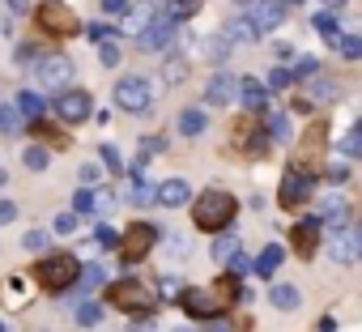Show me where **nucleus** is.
I'll return each mask as SVG.
<instances>
[{
	"instance_id": "nucleus-1",
	"label": "nucleus",
	"mask_w": 362,
	"mask_h": 332,
	"mask_svg": "<svg viewBox=\"0 0 362 332\" xmlns=\"http://www.w3.org/2000/svg\"><path fill=\"white\" fill-rule=\"evenodd\" d=\"M235 213H239V205H235V196L226 188H205L197 196V205H192V226L218 235V230H226L235 222Z\"/></svg>"
},
{
	"instance_id": "nucleus-2",
	"label": "nucleus",
	"mask_w": 362,
	"mask_h": 332,
	"mask_svg": "<svg viewBox=\"0 0 362 332\" xmlns=\"http://www.w3.org/2000/svg\"><path fill=\"white\" fill-rule=\"evenodd\" d=\"M35 277H39V285H43L47 294H64V290H73V285L81 281V260L69 256V251H47V256L35 264Z\"/></svg>"
},
{
	"instance_id": "nucleus-3",
	"label": "nucleus",
	"mask_w": 362,
	"mask_h": 332,
	"mask_svg": "<svg viewBox=\"0 0 362 332\" xmlns=\"http://www.w3.org/2000/svg\"><path fill=\"white\" fill-rule=\"evenodd\" d=\"M35 22H39V30L52 35V39H73V35H81V18L64 5V0H43V5H35Z\"/></svg>"
},
{
	"instance_id": "nucleus-4",
	"label": "nucleus",
	"mask_w": 362,
	"mask_h": 332,
	"mask_svg": "<svg viewBox=\"0 0 362 332\" xmlns=\"http://www.w3.org/2000/svg\"><path fill=\"white\" fill-rule=\"evenodd\" d=\"M153 302H158V294L149 285H141V281H115V285H107V307H115L124 315H149Z\"/></svg>"
},
{
	"instance_id": "nucleus-5",
	"label": "nucleus",
	"mask_w": 362,
	"mask_h": 332,
	"mask_svg": "<svg viewBox=\"0 0 362 332\" xmlns=\"http://www.w3.org/2000/svg\"><path fill=\"white\" fill-rule=\"evenodd\" d=\"M162 235H158V226H149V222H132V226H124V235H119V264H141V260H149V251H153V243H158Z\"/></svg>"
},
{
	"instance_id": "nucleus-6",
	"label": "nucleus",
	"mask_w": 362,
	"mask_h": 332,
	"mask_svg": "<svg viewBox=\"0 0 362 332\" xmlns=\"http://www.w3.org/2000/svg\"><path fill=\"white\" fill-rule=\"evenodd\" d=\"M320 145H328V124H307V132H303V141H298V149H294V171H303V175H311V179L324 171Z\"/></svg>"
},
{
	"instance_id": "nucleus-7",
	"label": "nucleus",
	"mask_w": 362,
	"mask_h": 332,
	"mask_svg": "<svg viewBox=\"0 0 362 332\" xmlns=\"http://www.w3.org/2000/svg\"><path fill=\"white\" fill-rule=\"evenodd\" d=\"M179 22H184V18H179L175 9H158V13H153V22L136 35L141 52H166V47L175 43V35H179Z\"/></svg>"
},
{
	"instance_id": "nucleus-8",
	"label": "nucleus",
	"mask_w": 362,
	"mask_h": 332,
	"mask_svg": "<svg viewBox=\"0 0 362 332\" xmlns=\"http://www.w3.org/2000/svg\"><path fill=\"white\" fill-rule=\"evenodd\" d=\"M111 98H115V107H119V111H132V115H141V111H149V107H153V85H149L145 77L128 73V77H119V81H115Z\"/></svg>"
},
{
	"instance_id": "nucleus-9",
	"label": "nucleus",
	"mask_w": 362,
	"mask_h": 332,
	"mask_svg": "<svg viewBox=\"0 0 362 332\" xmlns=\"http://www.w3.org/2000/svg\"><path fill=\"white\" fill-rule=\"evenodd\" d=\"M35 81L43 90H69L73 85V60L64 52H43L35 60Z\"/></svg>"
},
{
	"instance_id": "nucleus-10",
	"label": "nucleus",
	"mask_w": 362,
	"mask_h": 332,
	"mask_svg": "<svg viewBox=\"0 0 362 332\" xmlns=\"http://www.w3.org/2000/svg\"><path fill=\"white\" fill-rule=\"evenodd\" d=\"M179 307H184L192 319H218L230 302H226L218 290H197V285H188L184 294H179Z\"/></svg>"
},
{
	"instance_id": "nucleus-11",
	"label": "nucleus",
	"mask_w": 362,
	"mask_h": 332,
	"mask_svg": "<svg viewBox=\"0 0 362 332\" xmlns=\"http://www.w3.org/2000/svg\"><path fill=\"white\" fill-rule=\"evenodd\" d=\"M52 111H56L60 124H86L94 115V98H90V90H60Z\"/></svg>"
},
{
	"instance_id": "nucleus-12",
	"label": "nucleus",
	"mask_w": 362,
	"mask_h": 332,
	"mask_svg": "<svg viewBox=\"0 0 362 332\" xmlns=\"http://www.w3.org/2000/svg\"><path fill=\"white\" fill-rule=\"evenodd\" d=\"M311 188H315V179L290 166L286 179H281V192H277V205H281V209H298V205H307V201H311Z\"/></svg>"
},
{
	"instance_id": "nucleus-13",
	"label": "nucleus",
	"mask_w": 362,
	"mask_h": 332,
	"mask_svg": "<svg viewBox=\"0 0 362 332\" xmlns=\"http://www.w3.org/2000/svg\"><path fill=\"white\" fill-rule=\"evenodd\" d=\"M73 209L77 213H98L107 218L115 209V192L111 188H98V184H81V192H73Z\"/></svg>"
},
{
	"instance_id": "nucleus-14",
	"label": "nucleus",
	"mask_w": 362,
	"mask_h": 332,
	"mask_svg": "<svg viewBox=\"0 0 362 332\" xmlns=\"http://www.w3.org/2000/svg\"><path fill=\"white\" fill-rule=\"evenodd\" d=\"M247 5H252V9H247V18H252L264 35H269V30H277V26L286 22V5H281V0H247Z\"/></svg>"
},
{
	"instance_id": "nucleus-15",
	"label": "nucleus",
	"mask_w": 362,
	"mask_h": 332,
	"mask_svg": "<svg viewBox=\"0 0 362 332\" xmlns=\"http://www.w3.org/2000/svg\"><path fill=\"white\" fill-rule=\"evenodd\" d=\"M324 226H328V235H332V230H349V226H354L349 201H345L341 192H324Z\"/></svg>"
},
{
	"instance_id": "nucleus-16",
	"label": "nucleus",
	"mask_w": 362,
	"mask_h": 332,
	"mask_svg": "<svg viewBox=\"0 0 362 332\" xmlns=\"http://www.w3.org/2000/svg\"><path fill=\"white\" fill-rule=\"evenodd\" d=\"M320 235H324V226H320L315 218H307V222L290 226V243H294V251H298L303 260H311V256H315V247H320Z\"/></svg>"
},
{
	"instance_id": "nucleus-17",
	"label": "nucleus",
	"mask_w": 362,
	"mask_h": 332,
	"mask_svg": "<svg viewBox=\"0 0 362 332\" xmlns=\"http://www.w3.org/2000/svg\"><path fill=\"white\" fill-rule=\"evenodd\" d=\"M328 260H332V264H354V260H358L354 226H349V230H332V235H328Z\"/></svg>"
},
{
	"instance_id": "nucleus-18",
	"label": "nucleus",
	"mask_w": 362,
	"mask_h": 332,
	"mask_svg": "<svg viewBox=\"0 0 362 332\" xmlns=\"http://www.w3.org/2000/svg\"><path fill=\"white\" fill-rule=\"evenodd\" d=\"M235 98H239V81H235L230 73H218V77L205 85V102H209V107H230Z\"/></svg>"
},
{
	"instance_id": "nucleus-19",
	"label": "nucleus",
	"mask_w": 362,
	"mask_h": 332,
	"mask_svg": "<svg viewBox=\"0 0 362 332\" xmlns=\"http://www.w3.org/2000/svg\"><path fill=\"white\" fill-rule=\"evenodd\" d=\"M222 35H226V39H230L235 47H239V43H247V47H256L264 30H260V26H256V22H252V18L243 13V18H230V22L222 26Z\"/></svg>"
},
{
	"instance_id": "nucleus-20",
	"label": "nucleus",
	"mask_w": 362,
	"mask_h": 332,
	"mask_svg": "<svg viewBox=\"0 0 362 332\" xmlns=\"http://www.w3.org/2000/svg\"><path fill=\"white\" fill-rule=\"evenodd\" d=\"M188 192H192V188H188L184 179H162V184H158V205H162V209H184V205H188Z\"/></svg>"
},
{
	"instance_id": "nucleus-21",
	"label": "nucleus",
	"mask_w": 362,
	"mask_h": 332,
	"mask_svg": "<svg viewBox=\"0 0 362 332\" xmlns=\"http://www.w3.org/2000/svg\"><path fill=\"white\" fill-rule=\"evenodd\" d=\"M239 102L256 115V111H264L269 107V90H264V81H256V77H243L239 81Z\"/></svg>"
},
{
	"instance_id": "nucleus-22",
	"label": "nucleus",
	"mask_w": 362,
	"mask_h": 332,
	"mask_svg": "<svg viewBox=\"0 0 362 332\" xmlns=\"http://www.w3.org/2000/svg\"><path fill=\"white\" fill-rule=\"evenodd\" d=\"M269 302H273L277 311H298V307H303V290H298V285H273V290H269Z\"/></svg>"
},
{
	"instance_id": "nucleus-23",
	"label": "nucleus",
	"mask_w": 362,
	"mask_h": 332,
	"mask_svg": "<svg viewBox=\"0 0 362 332\" xmlns=\"http://www.w3.org/2000/svg\"><path fill=\"white\" fill-rule=\"evenodd\" d=\"M149 22H153V5H141V9H128V18H119V30L136 39V35H141Z\"/></svg>"
},
{
	"instance_id": "nucleus-24",
	"label": "nucleus",
	"mask_w": 362,
	"mask_h": 332,
	"mask_svg": "<svg viewBox=\"0 0 362 332\" xmlns=\"http://www.w3.org/2000/svg\"><path fill=\"white\" fill-rule=\"evenodd\" d=\"M205 128H209V119H205L201 107H184V111H179V132H184V136H201Z\"/></svg>"
},
{
	"instance_id": "nucleus-25",
	"label": "nucleus",
	"mask_w": 362,
	"mask_h": 332,
	"mask_svg": "<svg viewBox=\"0 0 362 332\" xmlns=\"http://www.w3.org/2000/svg\"><path fill=\"white\" fill-rule=\"evenodd\" d=\"M230 47H235V43H230L226 35H209V39L201 43V56H205L209 64H222V60L230 56Z\"/></svg>"
},
{
	"instance_id": "nucleus-26",
	"label": "nucleus",
	"mask_w": 362,
	"mask_h": 332,
	"mask_svg": "<svg viewBox=\"0 0 362 332\" xmlns=\"http://www.w3.org/2000/svg\"><path fill=\"white\" fill-rule=\"evenodd\" d=\"M281 260H286V251H281L277 243H269V247L256 256V277H273V273L281 268Z\"/></svg>"
},
{
	"instance_id": "nucleus-27",
	"label": "nucleus",
	"mask_w": 362,
	"mask_h": 332,
	"mask_svg": "<svg viewBox=\"0 0 362 332\" xmlns=\"http://www.w3.org/2000/svg\"><path fill=\"white\" fill-rule=\"evenodd\" d=\"M162 81H166V85H184V81H188V56H166Z\"/></svg>"
},
{
	"instance_id": "nucleus-28",
	"label": "nucleus",
	"mask_w": 362,
	"mask_h": 332,
	"mask_svg": "<svg viewBox=\"0 0 362 332\" xmlns=\"http://www.w3.org/2000/svg\"><path fill=\"white\" fill-rule=\"evenodd\" d=\"M209 256H214V260H218V264L226 268V264H230V260L239 256V239H235V235H222V230H218V239H214V251H209Z\"/></svg>"
},
{
	"instance_id": "nucleus-29",
	"label": "nucleus",
	"mask_w": 362,
	"mask_h": 332,
	"mask_svg": "<svg viewBox=\"0 0 362 332\" xmlns=\"http://www.w3.org/2000/svg\"><path fill=\"white\" fill-rule=\"evenodd\" d=\"M311 26H315V35H324L328 43L341 39V26H337V13H332V9H320V13L311 18Z\"/></svg>"
},
{
	"instance_id": "nucleus-30",
	"label": "nucleus",
	"mask_w": 362,
	"mask_h": 332,
	"mask_svg": "<svg viewBox=\"0 0 362 332\" xmlns=\"http://www.w3.org/2000/svg\"><path fill=\"white\" fill-rule=\"evenodd\" d=\"M337 98H341V81H332V77L311 81V102H337Z\"/></svg>"
},
{
	"instance_id": "nucleus-31",
	"label": "nucleus",
	"mask_w": 362,
	"mask_h": 332,
	"mask_svg": "<svg viewBox=\"0 0 362 332\" xmlns=\"http://www.w3.org/2000/svg\"><path fill=\"white\" fill-rule=\"evenodd\" d=\"M30 124H26V115L18 111V107H0V132L5 136H18V132H26Z\"/></svg>"
},
{
	"instance_id": "nucleus-32",
	"label": "nucleus",
	"mask_w": 362,
	"mask_h": 332,
	"mask_svg": "<svg viewBox=\"0 0 362 332\" xmlns=\"http://www.w3.org/2000/svg\"><path fill=\"white\" fill-rule=\"evenodd\" d=\"M18 111H22L26 119H43V98H39L35 90H22V94H18Z\"/></svg>"
},
{
	"instance_id": "nucleus-33",
	"label": "nucleus",
	"mask_w": 362,
	"mask_h": 332,
	"mask_svg": "<svg viewBox=\"0 0 362 332\" xmlns=\"http://www.w3.org/2000/svg\"><path fill=\"white\" fill-rule=\"evenodd\" d=\"M128 201H132V205H136V209H149V205H153V201H158V188H149V184H145V179H136V184H132V188H128Z\"/></svg>"
},
{
	"instance_id": "nucleus-34",
	"label": "nucleus",
	"mask_w": 362,
	"mask_h": 332,
	"mask_svg": "<svg viewBox=\"0 0 362 332\" xmlns=\"http://www.w3.org/2000/svg\"><path fill=\"white\" fill-rule=\"evenodd\" d=\"M332 47H337L345 60H362V35H341Z\"/></svg>"
},
{
	"instance_id": "nucleus-35",
	"label": "nucleus",
	"mask_w": 362,
	"mask_h": 332,
	"mask_svg": "<svg viewBox=\"0 0 362 332\" xmlns=\"http://www.w3.org/2000/svg\"><path fill=\"white\" fill-rule=\"evenodd\" d=\"M214 290H218V294H222L226 302H239V298H243V290H239V277H235V273L218 277V285H214Z\"/></svg>"
},
{
	"instance_id": "nucleus-36",
	"label": "nucleus",
	"mask_w": 362,
	"mask_h": 332,
	"mask_svg": "<svg viewBox=\"0 0 362 332\" xmlns=\"http://www.w3.org/2000/svg\"><path fill=\"white\" fill-rule=\"evenodd\" d=\"M77 324H81V328H98V324H103V307H98V302H81V307H77Z\"/></svg>"
},
{
	"instance_id": "nucleus-37",
	"label": "nucleus",
	"mask_w": 362,
	"mask_h": 332,
	"mask_svg": "<svg viewBox=\"0 0 362 332\" xmlns=\"http://www.w3.org/2000/svg\"><path fill=\"white\" fill-rule=\"evenodd\" d=\"M22 162L30 166V171H47V162H52V153H47L43 145H30V149L22 153Z\"/></svg>"
},
{
	"instance_id": "nucleus-38",
	"label": "nucleus",
	"mask_w": 362,
	"mask_h": 332,
	"mask_svg": "<svg viewBox=\"0 0 362 332\" xmlns=\"http://www.w3.org/2000/svg\"><path fill=\"white\" fill-rule=\"evenodd\" d=\"M269 136L273 141H290V115H281V111L269 115Z\"/></svg>"
},
{
	"instance_id": "nucleus-39",
	"label": "nucleus",
	"mask_w": 362,
	"mask_h": 332,
	"mask_svg": "<svg viewBox=\"0 0 362 332\" xmlns=\"http://www.w3.org/2000/svg\"><path fill=\"white\" fill-rule=\"evenodd\" d=\"M77 226H81V222H77V209L56 213V222H52V230H56V235H77Z\"/></svg>"
},
{
	"instance_id": "nucleus-40",
	"label": "nucleus",
	"mask_w": 362,
	"mask_h": 332,
	"mask_svg": "<svg viewBox=\"0 0 362 332\" xmlns=\"http://www.w3.org/2000/svg\"><path fill=\"white\" fill-rule=\"evenodd\" d=\"M98 64H103V69H115V64H119V43H111V39L98 43Z\"/></svg>"
},
{
	"instance_id": "nucleus-41",
	"label": "nucleus",
	"mask_w": 362,
	"mask_h": 332,
	"mask_svg": "<svg viewBox=\"0 0 362 332\" xmlns=\"http://www.w3.org/2000/svg\"><path fill=\"white\" fill-rule=\"evenodd\" d=\"M290 73H294V81H307V77H315V73H320V60H315V56H303Z\"/></svg>"
},
{
	"instance_id": "nucleus-42",
	"label": "nucleus",
	"mask_w": 362,
	"mask_h": 332,
	"mask_svg": "<svg viewBox=\"0 0 362 332\" xmlns=\"http://www.w3.org/2000/svg\"><path fill=\"white\" fill-rule=\"evenodd\" d=\"M39 56H43V52H39L35 43H18V52H13V60H18V64H26V69H35V60H39Z\"/></svg>"
},
{
	"instance_id": "nucleus-43",
	"label": "nucleus",
	"mask_w": 362,
	"mask_h": 332,
	"mask_svg": "<svg viewBox=\"0 0 362 332\" xmlns=\"http://www.w3.org/2000/svg\"><path fill=\"white\" fill-rule=\"evenodd\" d=\"M98 285H103V268H98V264H86V273H81V290L94 294Z\"/></svg>"
},
{
	"instance_id": "nucleus-44",
	"label": "nucleus",
	"mask_w": 362,
	"mask_h": 332,
	"mask_svg": "<svg viewBox=\"0 0 362 332\" xmlns=\"http://www.w3.org/2000/svg\"><path fill=\"white\" fill-rule=\"evenodd\" d=\"M269 85H273V90H290V85H294V73L281 64V69H273V73H269Z\"/></svg>"
},
{
	"instance_id": "nucleus-45",
	"label": "nucleus",
	"mask_w": 362,
	"mask_h": 332,
	"mask_svg": "<svg viewBox=\"0 0 362 332\" xmlns=\"http://www.w3.org/2000/svg\"><path fill=\"white\" fill-rule=\"evenodd\" d=\"M226 268H230V273H235V277H247V273H256V260H252V256H243V251H239V256H235V260H230V264H226Z\"/></svg>"
},
{
	"instance_id": "nucleus-46",
	"label": "nucleus",
	"mask_w": 362,
	"mask_h": 332,
	"mask_svg": "<svg viewBox=\"0 0 362 332\" xmlns=\"http://www.w3.org/2000/svg\"><path fill=\"white\" fill-rule=\"evenodd\" d=\"M98 153H103V166H107V171H124V158H119V149H115V145H103Z\"/></svg>"
},
{
	"instance_id": "nucleus-47",
	"label": "nucleus",
	"mask_w": 362,
	"mask_h": 332,
	"mask_svg": "<svg viewBox=\"0 0 362 332\" xmlns=\"http://www.w3.org/2000/svg\"><path fill=\"white\" fill-rule=\"evenodd\" d=\"M86 35H90L94 43H107V39H111V22H90V26H86Z\"/></svg>"
},
{
	"instance_id": "nucleus-48",
	"label": "nucleus",
	"mask_w": 362,
	"mask_h": 332,
	"mask_svg": "<svg viewBox=\"0 0 362 332\" xmlns=\"http://www.w3.org/2000/svg\"><path fill=\"white\" fill-rule=\"evenodd\" d=\"M341 153H345V158H362V136H358V132H349V136L341 141Z\"/></svg>"
},
{
	"instance_id": "nucleus-49",
	"label": "nucleus",
	"mask_w": 362,
	"mask_h": 332,
	"mask_svg": "<svg viewBox=\"0 0 362 332\" xmlns=\"http://www.w3.org/2000/svg\"><path fill=\"white\" fill-rule=\"evenodd\" d=\"M128 9H132L128 0H103V13L107 18H128Z\"/></svg>"
},
{
	"instance_id": "nucleus-50",
	"label": "nucleus",
	"mask_w": 362,
	"mask_h": 332,
	"mask_svg": "<svg viewBox=\"0 0 362 332\" xmlns=\"http://www.w3.org/2000/svg\"><path fill=\"white\" fill-rule=\"evenodd\" d=\"M22 243H26V251H43V247H47V230H30Z\"/></svg>"
},
{
	"instance_id": "nucleus-51",
	"label": "nucleus",
	"mask_w": 362,
	"mask_h": 332,
	"mask_svg": "<svg viewBox=\"0 0 362 332\" xmlns=\"http://www.w3.org/2000/svg\"><path fill=\"white\" fill-rule=\"evenodd\" d=\"M170 9H175L179 18H192V13L201 9V0H175V5H170Z\"/></svg>"
},
{
	"instance_id": "nucleus-52",
	"label": "nucleus",
	"mask_w": 362,
	"mask_h": 332,
	"mask_svg": "<svg viewBox=\"0 0 362 332\" xmlns=\"http://www.w3.org/2000/svg\"><path fill=\"white\" fill-rule=\"evenodd\" d=\"M98 175H103V171H98L94 162H81V171H77V179H81V184H98Z\"/></svg>"
},
{
	"instance_id": "nucleus-53",
	"label": "nucleus",
	"mask_w": 362,
	"mask_h": 332,
	"mask_svg": "<svg viewBox=\"0 0 362 332\" xmlns=\"http://www.w3.org/2000/svg\"><path fill=\"white\" fill-rule=\"evenodd\" d=\"M9 222H18V205L13 201H0V226H9Z\"/></svg>"
},
{
	"instance_id": "nucleus-54",
	"label": "nucleus",
	"mask_w": 362,
	"mask_h": 332,
	"mask_svg": "<svg viewBox=\"0 0 362 332\" xmlns=\"http://www.w3.org/2000/svg\"><path fill=\"white\" fill-rule=\"evenodd\" d=\"M345 175H349L345 162H332V166H328V179H332V184H345Z\"/></svg>"
},
{
	"instance_id": "nucleus-55",
	"label": "nucleus",
	"mask_w": 362,
	"mask_h": 332,
	"mask_svg": "<svg viewBox=\"0 0 362 332\" xmlns=\"http://www.w3.org/2000/svg\"><path fill=\"white\" fill-rule=\"evenodd\" d=\"M179 294H184V290H179V281L166 277V281H162V298H179Z\"/></svg>"
},
{
	"instance_id": "nucleus-56",
	"label": "nucleus",
	"mask_w": 362,
	"mask_h": 332,
	"mask_svg": "<svg viewBox=\"0 0 362 332\" xmlns=\"http://www.w3.org/2000/svg\"><path fill=\"white\" fill-rule=\"evenodd\" d=\"M5 5H9L18 18H22V13H30V0H5Z\"/></svg>"
},
{
	"instance_id": "nucleus-57",
	"label": "nucleus",
	"mask_w": 362,
	"mask_h": 332,
	"mask_svg": "<svg viewBox=\"0 0 362 332\" xmlns=\"http://www.w3.org/2000/svg\"><path fill=\"white\" fill-rule=\"evenodd\" d=\"M98 243H107V247H111V243H119V239H115V230H107V226H103V230H98Z\"/></svg>"
},
{
	"instance_id": "nucleus-58",
	"label": "nucleus",
	"mask_w": 362,
	"mask_h": 332,
	"mask_svg": "<svg viewBox=\"0 0 362 332\" xmlns=\"http://www.w3.org/2000/svg\"><path fill=\"white\" fill-rule=\"evenodd\" d=\"M149 328H153L149 319H136V324H132V332H149Z\"/></svg>"
},
{
	"instance_id": "nucleus-59",
	"label": "nucleus",
	"mask_w": 362,
	"mask_h": 332,
	"mask_svg": "<svg viewBox=\"0 0 362 332\" xmlns=\"http://www.w3.org/2000/svg\"><path fill=\"white\" fill-rule=\"evenodd\" d=\"M354 239H358V260H362V226H354Z\"/></svg>"
},
{
	"instance_id": "nucleus-60",
	"label": "nucleus",
	"mask_w": 362,
	"mask_h": 332,
	"mask_svg": "<svg viewBox=\"0 0 362 332\" xmlns=\"http://www.w3.org/2000/svg\"><path fill=\"white\" fill-rule=\"evenodd\" d=\"M209 332H230V328H226V324H214V328H209Z\"/></svg>"
},
{
	"instance_id": "nucleus-61",
	"label": "nucleus",
	"mask_w": 362,
	"mask_h": 332,
	"mask_svg": "<svg viewBox=\"0 0 362 332\" xmlns=\"http://www.w3.org/2000/svg\"><path fill=\"white\" fill-rule=\"evenodd\" d=\"M324 5H328V9H337V5H345V0H324Z\"/></svg>"
},
{
	"instance_id": "nucleus-62",
	"label": "nucleus",
	"mask_w": 362,
	"mask_h": 332,
	"mask_svg": "<svg viewBox=\"0 0 362 332\" xmlns=\"http://www.w3.org/2000/svg\"><path fill=\"white\" fill-rule=\"evenodd\" d=\"M5 179H9V175H5V166H0V188H5Z\"/></svg>"
},
{
	"instance_id": "nucleus-63",
	"label": "nucleus",
	"mask_w": 362,
	"mask_h": 332,
	"mask_svg": "<svg viewBox=\"0 0 362 332\" xmlns=\"http://www.w3.org/2000/svg\"><path fill=\"white\" fill-rule=\"evenodd\" d=\"M281 5H290V9H294V5H303V0H281Z\"/></svg>"
},
{
	"instance_id": "nucleus-64",
	"label": "nucleus",
	"mask_w": 362,
	"mask_h": 332,
	"mask_svg": "<svg viewBox=\"0 0 362 332\" xmlns=\"http://www.w3.org/2000/svg\"><path fill=\"white\" fill-rule=\"evenodd\" d=\"M354 132H358V136H362V119H358V124H354Z\"/></svg>"
}]
</instances>
